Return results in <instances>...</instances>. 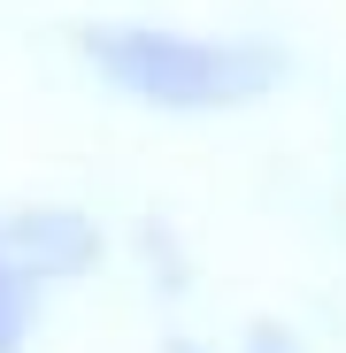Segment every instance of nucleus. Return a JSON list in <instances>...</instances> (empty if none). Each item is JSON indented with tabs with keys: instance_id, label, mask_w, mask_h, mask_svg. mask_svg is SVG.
Wrapping results in <instances>:
<instances>
[{
	"instance_id": "1",
	"label": "nucleus",
	"mask_w": 346,
	"mask_h": 353,
	"mask_svg": "<svg viewBox=\"0 0 346 353\" xmlns=\"http://www.w3.org/2000/svg\"><path fill=\"white\" fill-rule=\"evenodd\" d=\"M85 70L146 115H239L285 85V46L254 31L185 23H93L77 39Z\"/></svg>"
},
{
	"instance_id": "2",
	"label": "nucleus",
	"mask_w": 346,
	"mask_h": 353,
	"mask_svg": "<svg viewBox=\"0 0 346 353\" xmlns=\"http://www.w3.org/2000/svg\"><path fill=\"white\" fill-rule=\"evenodd\" d=\"M54 269L16 239V223L0 215V353H31V338H39V323H46V307H54Z\"/></svg>"
},
{
	"instance_id": "3",
	"label": "nucleus",
	"mask_w": 346,
	"mask_h": 353,
	"mask_svg": "<svg viewBox=\"0 0 346 353\" xmlns=\"http://www.w3.org/2000/svg\"><path fill=\"white\" fill-rule=\"evenodd\" d=\"M177 353H193V345L177 338ZM223 353H308V345H300L293 330H277V323H254V330H247L239 345H223Z\"/></svg>"
}]
</instances>
